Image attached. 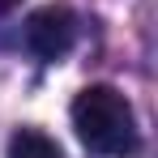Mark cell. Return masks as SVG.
<instances>
[{"label": "cell", "instance_id": "2", "mask_svg": "<svg viewBox=\"0 0 158 158\" xmlns=\"http://www.w3.org/2000/svg\"><path fill=\"white\" fill-rule=\"evenodd\" d=\"M73 43H77V17H73L69 9L47 4V9L30 13V22H26V47L39 56V60H60V56L73 52Z\"/></svg>", "mask_w": 158, "mask_h": 158}, {"label": "cell", "instance_id": "4", "mask_svg": "<svg viewBox=\"0 0 158 158\" xmlns=\"http://www.w3.org/2000/svg\"><path fill=\"white\" fill-rule=\"evenodd\" d=\"M22 0H0V13H9V9H17Z\"/></svg>", "mask_w": 158, "mask_h": 158}, {"label": "cell", "instance_id": "1", "mask_svg": "<svg viewBox=\"0 0 158 158\" xmlns=\"http://www.w3.org/2000/svg\"><path fill=\"white\" fill-rule=\"evenodd\" d=\"M73 128L81 145L107 158H124L137 150V115L115 85H85L73 98Z\"/></svg>", "mask_w": 158, "mask_h": 158}, {"label": "cell", "instance_id": "3", "mask_svg": "<svg viewBox=\"0 0 158 158\" xmlns=\"http://www.w3.org/2000/svg\"><path fill=\"white\" fill-rule=\"evenodd\" d=\"M9 158H60V145L39 128H22L9 137Z\"/></svg>", "mask_w": 158, "mask_h": 158}]
</instances>
